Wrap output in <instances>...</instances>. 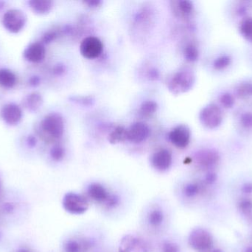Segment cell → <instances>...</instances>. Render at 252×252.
Segmentation results:
<instances>
[{"mask_svg":"<svg viewBox=\"0 0 252 252\" xmlns=\"http://www.w3.org/2000/svg\"><path fill=\"white\" fill-rule=\"evenodd\" d=\"M64 130V122L62 115L52 112L46 115L40 123L38 133L46 142L60 139Z\"/></svg>","mask_w":252,"mask_h":252,"instance_id":"6da1fadb","label":"cell"},{"mask_svg":"<svg viewBox=\"0 0 252 252\" xmlns=\"http://www.w3.org/2000/svg\"><path fill=\"white\" fill-rule=\"evenodd\" d=\"M194 76L189 71H179L173 74L167 82V88L173 94L186 93L192 87Z\"/></svg>","mask_w":252,"mask_h":252,"instance_id":"7a4b0ae2","label":"cell"},{"mask_svg":"<svg viewBox=\"0 0 252 252\" xmlns=\"http://www.w3.org/2000/svg\"><path fill=\"white\" fill-rule=\"evenodd\" d=\"M63 208L72 215H82L88 210L90 204L87 198L75 192L66 194L63 200Z\"/></svg>","mask_w":252,"mask_h":252,"instance_id":"3957f363","label":"cell"},{"mask_svg":"<svg viewBox=\"0 0 252 252\" xmlns=\"http://www.w3.org/2000/svg\"><path fill=\"white\" fill-rule=\"evenodd\" d=\"M188 243L193 250L205 252L211 249L213 244L211 235L202 228L193 229L189 234Z\"/></svg>","mask_w":252,"mask_h":252,"instance_id":"277c9868","label":"cell"},{"mask_svg":"<svg viewBox=\"0 0 252 252\" xmlns=\"http://www.w3.org/2000/svg\"><path fill=\"white\" fill-rule=\"evenodd\" d=\"M27 17L22 10L13 8L7 10L2 18L4 28L10 32L17 33L20 31L26 23Z\"/></svg>","mask_w":252,"mask_h":252,"instance_id":"5b68a950","label":"cell"},{"mask_svg":"<svg viewBox=\"0 0 252 252\" xmlns=\"http://www.w3.org/2000/svg\"><path fill=\"white\" fill-rule=\"evenodd\" d=\"M103 44L97 37L89 36L84 38L80 46L81 55L86 59H94L102 53Z\"/></svg>","mask_w":252,"mask_h":252,"instance_id":"8992f818","label":"cell"},{"mask_svg":"<svg viewBox=\"0 0 252 252\" xmlns=\"http://www.w3.org/2000/svg\"><path fill=\"white\" fill-rule=\"evenodd\" d=\"M149 252V245L145 240L134 235H127L121 241L118 252Z\"/></svg>","mask_w":252,"mask_h":252,"instance_id":"52a82bcc","label":"cell"},{"mask_svg":"<svg viewBox=\"0 0 252 252\" xmlns=\"http://www.w3.org/2000/svg\"><path fill=\"white\" fill-rule=\"evenodd\" d=\"M150 132L149 127L145 123H134L127 129V141L132 143H141L148 139Z\"/></svg>","mask_w":252,"mask_h":252,"instance_id":"ba28073f","label":"cell"},{"mask_svg":"<svg viewBox=\"0 0 252 252\" xmlns=\"http://www.w3.org/2000/svg\"><path fill=\"white\" fill-rule=\"evenodd\" d=\"M169 139L173 144L179 148H185L190 140V131L186 125L181 124L169 133Z\"/></svg>","mask_w":252,"mask_h":252,"instance_id":"9c48e42d","label":"cell"},{"mask_svg":"<svg viewBox=\"0 0 252 252\" xmlns=\"http://www.w3.org/2000/svg\"><path fill=\"white\" fill-rule=\"evenodd\" d=\"M87 193L93 201L104 204L106 207L113 195L109 193L104 186L98 183H91L87 189Z\"/></svg>","mask_w":252,"mask_h":252,"instance_id":"30bf717a","label":"cell"},{"mask_svg":"<svg viewBox=\"0 0 252 252\" xmlns=\"http://www.w3.org/2000/svg\"><path fill=\"white\" fill-rule=\"evenodd\" d=\"M151 161L154 169L158 171L164 172L171 167L173 157L170 151L163 149L155 152L151 157Z\"/></svg>","mask_w":252,"mask_h":252,"instance_id":"8fae6325","label":"cell"},{"mask_svg":"<svg viewBox=\"0 0 252 252\" xmlns=\"http://www.w3.org/2000/svg\"><path fill=\"white\" fill-rule=\"evenodd\" d=\"M1 116L7 124L16 125L22 119V109L16 104H7L1 108Z\"/></svg>","mask_w":252,"mask_h":252,"instance_id":"7c38bea8","label":"cell"},{"mask_svg":"<svg viewBox=\"0 0 252 252\" xmlns=\"http://www.w3.org/2000/svg\"><path fill=\"white\" fill-rule=\"evenodd\" d=\"M45 47L42 42H32L24 50V57L32 62H39L45 56Z\"/></svg>","mask_w":252,"mask_h":252,"instance_id":"4fadbf2b","label":"cell"},{"mask_svg":"<svg viewBox=\"0 0 252 252\" xmlns=\"http://www.w3.org/2000/svg\"><path fill=\"white\" fill-rule=\"evenodd\" d=\"M200 118L201 122L207 127H216L219 124L220 119L219 109L213 106L207 107L201 112Z\"/></svg>","mask_w":252,"mask_h":252,"instance_id":"5bb4252c","label":"cell"},{"mask_svg":"<svg viewBox=\"0 0 252 252\" xmlns=\"http://www.w3.org/2000/svg\"><path fill=\"white\" fill-rule=\"evenodd\" d=\"M91 247V243L87 240H69L64 246L65 252H87Z\"/></svg>","mask_w":252,"mask_h":252,"instance_id":"9a60e30c","label":"cell"},{"mask_svg":"<svg viewBox=\"0 0 252 252\" xmlns=\"http://www.w3.org/2000/svg\"><path fill=\"white\" fill-rule=\"evenodd\" d=\"M172 10L176 16H185L189 14L192 10V2L189 1H172Z\"/></svg>","mask_w":252,"mask_h":252,"instance_id":"2e32d148","label":"cell"},{"mask_svg":"<svg viewBox=\"0 0 252 252\" xmlns=\"http://www.w3.org/2000/svg\"><path fill=\"white\" fill-rule=\"evenodd\" d=\"M43 104V98L39 93L32 92L25 97L24 105L31 111H36Z\"/></svg>","mask_w":252,"mask_h":252,"instance_id":"e0dca14e","label":"cell"},{"mask_svg":"<svg viewBox=\"0 0 252 252\" xmlns=\"http://www.w3.org/2000/svg\"><path fill=\"white\" fill-rule=\"evenodd\" d=\"M16 83L14 72L8 69H0V85L6 88H11Z\"/></svg>","mask_w":252,"mask_h":252,"instance_id":"ac0fdd59","label":"cell"},{"mask_svg":"<svg viewBox=\"0 0 252 252\" xmlns=\"http://www.w3.org/2000/svg\"><path fill=\"white\" fill-rule=\"evenodd\" d=\"M31 8L38 13H46L53 7V1L50 0H31L29 1Z\"/></svg>","mask_w":252,"mask_h":252,"instance_id":"d6986e66","label":"cell"},{"mask_svg":"<svg viewBox=\"0 0 252 252\" xmlns=\"http://www.w3.org/2000/svg\"><path fill=\"white\" fill-rule=\"evenodd\" d=\"M109 141L112 144L126 142L127 141V129L121 126L116 127L109 135Z\"/></svg>","mask_w":252,"mask_h":252,"instance_id":"ffe728a7","label":"cell"},{"mask_svg":"<svg viewBox=\"0 0 252 252\" xmlns=\"http://www.w3.org/2000/svg\"><path fill=\"white\" fill-rule=\"evenodd\" d=\"M164 215L162 210L159 209H154L150 212L148 215V223L153 227H158L164 221Z\"/></svg>","mask_w":252,"mask_h":252,"instance_id":"44dd1931","label":"cell"},{"mask_svg":"<svg viewBox=\"0 0 252 252\" xmlns=\"http://www.w3.org/2000/svg\"><path fill=\"white\" fill-rule=\"evenodd\" d=\"M158 109V105L154 101H145L141 105L140 113L144 117H149L154 115Z\"/></svg>","mask_w":252,"mask_h":252,"instance_id":"7402d4cb","label":"cell"},{"mask_svg":"<svg viewBox=\"0 0 252 252\" xmlns=\"http://www.w3.org/2000/svg\"><path fill=\"white\" fill-rule=\"evenodd\" d=\"M69 99L70 102L82 106L91 107L95 103V99L93 96H74Z\"/></svg>","mask_w":252,"mask_h":252,"instance_id":"603a6c76","label":"cell"},{"mask_svg":"<svg viewBox=\"0 0 252 252\" xmlns=\"http://www.w3.org/2000/svg\"><path fill=\"white\" fill-rule=\"evenodd\" d=\"M238 209L244 216L247 217L252 216V201L249 199H244L240 201Z\"/></svg>","mask_w":252,"mask_h":252,"instance_id":"cb8c5ba5","label":"cell"},{"mask_svg":"<svg viewBox=\"0 0 252 252\" xmlns=\"http://www.w3.org/2000/svg\"><path fill=\"white\" fill-rule=\"evenodd\" d=\"M200 186L196 183H188L186 185L184 192L188 198H193L199 193Z\"/></svg>","mask_w":252,"mask_h":252,"instance_id":"d4e9b609","label":"cell"},{"mask_svg":"<svg viewBox=\"0 0 252 252\" xmlns=\"http://www.w3.org/2000/svg\"><path fill=\"white\" fill-rule=\"evenodd\" d=\"M50 155H51L52 158H53L55 161H61V160L63 159V157H64V149H63L62 146L56 145V146H53V147L52 148L51 151H50Z\"/></svg>","mask_w":252,"mask_h":252,"instance_id":"484cf974","label":"cell"},{"mask_svg":"<svg viewBox=\"0 0 252 252\" xmlns=\"http://www.w3.org/2000/svg\"><path fill=\"white\" fill-rule=\"evenodd\" d=\"M185 56L187 60L195 61L198 57V51L194 46L188 45L185 49Z\"/></svg>","mask_w":252,"mask_h":252,"instance_id":"4316f807","label":"cell"},{"mask_svg":"<svg viewBox=\"0 0 252 252\" xmlns=\"http://www.w3.org/2000/svg\"><path fill=\"white\" fill-rule=\"evenodd\" d=\"M242 32L246 37L252 41V19H248L243 23Z\"/></svg>","mask_w":252,"mask_h":252,"instance_id":"83f0119b","label":"cell"},{"mask_svg":"<svg viewBox=\"0 0 252 252\" xmlns=\"http://www.w3.org/2000/svg\"><path fill=\"white\" fill-rule=\"evenodd\" d=\"M59 34H58L57 31L55 30H50V31H47L45 34L43 35L42 42L48 44V43L51 42L53 40L56 39L57 38Z\"/></svg>","mask_w":252,"mask_h":252,"instance_id":"f1b7e54d","label":"cell"},{"mask_svg":"<svg viewBox=\"0 0 252 252\" xmlns=\"http://www.w3.org/2000/svg\"><path fill=\"white\" fill-rule=\"evenodd\" d=\"M162 252H179V247L174 243H164L162 247Z\"/></svg>","mask_w":252,"mask_h":252,"instance_id":"f546056e","label":"cell"},{"mask_svg":"<svg viewBox=\"0 0 252 252\" xmlns=\"http://www.w3.org/2000/svg\"><path fill=\"white\" fill-rule=\"evenodd\" d=\"M148 77H149L150 79L156 81L159 78V72L155 68H153V69L150 70L149 72H148Z\"/></svg>","mask_w":252,"mask_h":252,"instance_id":"4dcf8cb0","label":"cell"},{"mask_svg":"<svg viewBox=\"0 0 252 252\" xmlns=\"http://www.w3.org/2000/svg\"><path fill=\"white\" fill-rule=\"evenodd\" d=\"M65 66L63 65H57L54 67V69H53V72H54L55 74L56 75H62L63 72H65Z\"/></svg>","mask_w":252,"mask_h":252,"instance_id":"1f68e13d","label":"cell"},{"mask_svg":"<svg viewBox=\"0 0 252 252\" xmlns=\"http://www.w3.org/2000/svg\"><path fill=\"white\" fill-rule=\"evenodd\" d=\"M86 4L90 7H97L101 4L102 1L100 0H89V1H84Z\"/></svg>","mask_w":252,"mask_h":252,"instance_id":"d6a6232c","label":"cell"},{"mask_svg":"<svg viewBox=\"0 0 252 252\" xmlns=\"http://www.w3.org/2000/svg\"><path fill=\"white\" fill-rule=\"evenodd\" d=\"M242 191L246 194H251L252 193V183H246L243 185Z\"/></svg>","mask_w":252,"mask_h":252,"instance_id":"836d02e7","label":"cell"},{"mask_svg":"<svg viewBox=\"0 0 252 252\" xmlns=\"http://www.w3.org/2000/svg\"><path fill=\"white\" fill-rule=\"evenodd\" d=\"M216 180V176L215 174H213V173H210V174H208L206 177V182H207L208 184H212V183H214Z\"/></svg>","mask_w":252,"mask_h":252,"instance_id":"e575fe53","label":"cell"},{"mask_svg":"<svg viewBox=\"0 0 252 252\" xmlns=\"http://www.w3.org/2000/svg\"><path fill=\"white\" fill-rule=\"evenodd\" d=\"M40 81H41V79H40L39 77L32 76V78H31V79H30V84L32 86H36L39 84Z\"/></svg>","mask_w":252,"mask_h":252,"instance_id":"d590c367","label":"cell"},{"mask_svg":"<svg viewBox=\"0 0 252 252\" xmlns=\"http://www.w3.org/2000/svg\"><path fill=\"white\" fill-rule=\"evenodd\" d=\"M28 142L31 146H34L36 144V139H35V136H29L28 137Z\"/></svg>","mask_w":252,"mask_h":252,"instance_id":"8d00e7d4","label":"cell"},{"mask_svg":"<svg viewBox=\"0 0 252 252\" xmlns=\"http://www.w3.org/2000/svg\"><path fill=\"white\" fill-rule=\"evenodd\" d=\"M245 252H252V247H248V248L246 250Z\"/></svg>","mask_w":252,"mask_h":252,"instance_id":"74e56055","label":"cell"},{"mask_svg":"<svg viewBox=\"0 0 252 252\" xmlns=\"http://www.w3.org/2000/svg\"><path fill=\"white\" fill-rule=\"evenodd\" d=\"M213 252H223L221 251V250H214V251H213Z\"/></svg>","mask_w":252,"mask_h":252,"instance_id":"f35d334b","label":"cell"}]
</instances>
